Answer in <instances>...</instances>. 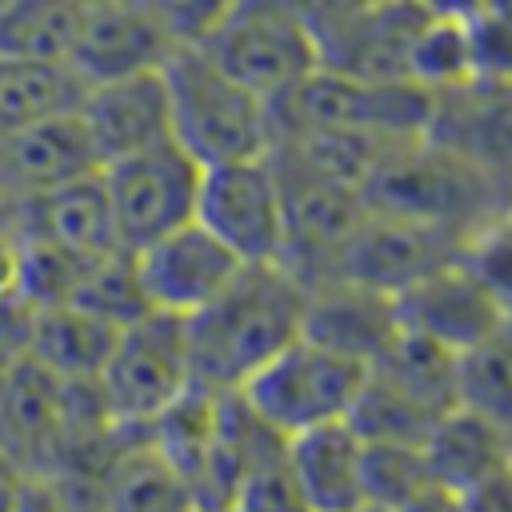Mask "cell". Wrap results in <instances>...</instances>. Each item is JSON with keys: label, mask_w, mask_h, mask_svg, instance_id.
Returning a JSON list of instances; mask_svg holds the SVG:
<instances>
[{"label": "cell", "mask_w": 512, "mask_h": 512, "mask_svg": "<svg viewBox=\"0 0 512 512\" xmlns=\"http://www.w3.org/2000/svg\"><path fill=\"white\" fill-rule=\"evenodd\" d=\"M392 304H396V324L404 332L424 336L456 356L504 324V312L480 288V280L460 264V256L404 284L392 296Z\"/></svg>", "instance_id": "cell-13"}, {"label": "cell", "mask_w": 512, "mask_h": 512, "mask_svg": "<svg viewBox=\"0 0 512 512\" xmlns=\"http://www.w3.org/2000/svg\"><path fill=\"white\" fill-rule=\"evenodd\" d=\"M84 88H88L84 76L68 60L0 52V136L76 112Z\"/></svg>", "instance_id": "cell-24"}, {"label": "cell", "mask_w": 512, "mask_h": 512, "mask_svg": "<svg viewBox=\"0 0 512 512\" xmlns=\"http://www.w3.org/2000/svg\"><path fill=\"white\" fill-rule=\"evenodd\" d=\"M468 88H512V20L484 8L464 12Z\"/></svg>", "instance_id": "cell-32"}, {"label": "cell", "mask_w": 512, "mask_h": 512, "mask_svg": "<svg viewBox=\"0 0 512 512\" xmlns=\"http://www.w3.org/2000/svg\"><path fill=\"white\" fill-rule=\"evenodd\" d=\"M348 512H392V508H380V504H356V508H348Z\"/></svg>", "instance_id": "cell-43"}, {"label": "cell", "mask_w": 512, "mask_h": 512, "mask_svg": "<svg viewBox=\"0 0 512 512\" xmlns=\"http://www.w3.org/2000/svg\"><path fill=\"white\" fill-rule=\"evenodd\" d=\"M236 0H140V8L160 24V32L180 44H200Z\"/></svg>", "instance_id": "cell-34"}, {"label": "cell", "mask_w": 512, "mask_h": 512, "mask_svg": "<svg viewBox=\"0 0 512 512\" xmlns=\"http://www.w3.org/2000/svg\"><path fill=\"white\" fill-rule=\"evenodd\" d=\"M168 88L172 140L200 164L252 160L272 148V104L212 64L196 44H180L160 64Z\"/></svg>", "instance_id": "cell-3"}, {"label": "cell", "mask_w": 512, "mask_h": 512, "mask_svg": "<svg viewBox=\"0 0 512 512\" xmlns=\"http://www.w3.org/2000/svg\"><path fill=\"white\" fill-rule=\"evenodd\" d=\"M460 264L480 280L504 316H512V208L472 228L460 244Z\"/></svg>", "instance_id": "cell-30"}, {"label": "cell", "mask_w": 512, "mask_h": 512, "mask_svg": "<svg viewBox=\"0 0 512 512\" xmlns=\"http://www.w3.org/2000/svg\"><path fill=\"white\" fill-rule=\"evenodd\" d=\"M364 364L296 336L284 344L268 364H260L236 396L252 408L256 420H264L284 440L296 432H308L316 424L348 420V408L364 384Z\"/></svg>", "instance_id": "cell-6"}, {"label": "cell", "mask_w": 512, "mask_h": 512, "mask_svg": "<svg viewBox=\"0 0 512 512\" xmlns=\"http://www.w3.org/2000/svg\"><path fill=\"white\" fill-rule=\"evenodd\" d=\"M116 332H120L116 324L92 316L88 308H80L72 300L44 304V308H32L24 356L60 380L84 384V380H96Z\"/></svg>", "instance_id": "cell-23"}, {"label": "cell", "mask_w": 512, "mask_h": 512, "mask_svg": "<svg viewBox=\"0 0 512 512\" xmlns=\"http://www.w3.org/2000/svg\"><path fill=\"white\" fill-rule=\"evenodd\" d=\"M472 8H484V12H492V16H504V20H512V0H476Z\"/></svg>", "instance_id": "cell-40"}, {"label": "cell", "mask_w": 512, "mask_h": 512, "mask_svg": "<svg viewBox=\"0 0 512 512\" xmlns=\"http://www.w3.org/2000/svg\"><path fill=\"white\" fill-rule=\"evenodd\" d=\"M436 96L412 80H368L316 68L288 96L272 100L276 128H340L384 140L424 136L432 124Z\"/></svg>", "instance_id": "cell-5"}, {"label": "cell", "mask_w": 512, "mask_h": 512, "mask_svg": "<svg viewBox=\"0 0 512 512\" xmlns=\"http://www.w3.org/2000/svg\"><path fill=\"white\" fill-rule=\"evenodd\" d=\"M428 136L476 160L512 196V88H460L436 96Z\"/></svg>", "instance_id": "cell-19"}, {"label": "cell", "mask_w": 512, "mask_h": 512, "mask_svg": "<svg viewBox=\"0 0 512 512\" xmlns=\"http://www.w3.org/2000/svg\"><path fill=\"white\" fill-rule=\"evenodd\" d=\"M456 404L480 412L512 436V316L456 356Z\"/></svg>", "instance_id": "cell-25"}, {"label": "cell", "mask_w": 512, "mask_h": 512, "mask_svg": "<svg viewBox=\"0 0 512 512\" xmlns=\"http://www.w3.org/2000/svg\"><path fill=\"white\" fill-rule=\"evenodd\" d=\"M76 116L88 132V144H92L100 168L120 156H132L140 148H152L160 140H172L168 88H164L160 68L88 84Z\"/></svg>", "instance_id": "cell-14"}, {"label": "cell", "mask_w": 512, "mask_h": 512, "mask_svg": "<svg viewBox=\"0 0 512 512\" xmlns=\"http://www.w3.org/2000/svg\"><path fill=\"white\" fill-rule=\"evenodd\" d=\"M104 512H196L192 488L148 440V432H120L100 468Z\"/></svg>", "instance_id": "cell-22"}, {"label": "cell", "mask_w": 512, "mask_h": 512, "mask_svg": "<svg viewBox=\"0 0 512 512\" xmlns=\"http://www.w3.org/2000/svg\"><path fill=\"white\" fill-rule=\"evenodd\" d=\"M136 280L152 312L192 316L212 296H220L244 268L204 224L188 220L140 248H132Z\"/></svg>", "instance_id": "cell-11"}, {"label": "cell", "mask_w": 512, "mask_h": 512, "mask_svg": "<svg viewBox=\"0 0 512 512\" xmlns=\"http://www.w3.org/2000/svg\"><path fill=\"white\" fill-rule=\"evenodd\" d=\"M392 512H464V508H460V496L456 492H448L440 484H428V488H420L412 500H404Z\"/></svg>", "instance_id": "cell-37"}, {"label": "cell", "mask_w": 512, "mask_h": 512, "mask_svg": "<svg viewBox=\"0 0 512 512\" xmlns=\"http://www.w3.org/2000/svg\"><path fill=\"white\" fill-rule=\"evenodd\" d=\"M172 48L176 44L140 8V0H84L68 64L84 76V84H96L160 68Z\"/></svg>", "instance_id": "cell-16"}, {"label": "cell", "mask_w": 512, "mask_h": 512, "mask_svg": "<svg viewBox=\"0 0 512 512\" xmlns=\"http://www.w3.org/2000/svg\"><path fill=\"white\" fill-rule=\"evenodd\" d=\"M428 468L420 444H400V440H364L360 452V488L364 504L380 508H400L412 500L420 488H428Z\"/></svg>", "instance_id": "cell-29"}, {"label": "cell", "mask_w": 512, "mask_h": 512, "mask_svg": "<svg viewBox=\"0 0 512 512\" xmlns=\"http://www.w3.org/2000/svg\"><path fill=\"white\" fill-rule=\"evenodd\" d=\"M12 224H16L20 240L56 248V252H64L80 264H92L108 252H120L100 172H88L80 180L60 184V188L16 200L12 204Z\"/></svg>", "instance_id": "cell-15"}, {"label": "cell", "mask_w": 512, "mask_h": 512, "mask_svg": "<svg viewBox=\"0 0 512 512\" xmlns=\"http://www.w3.org/2000/svg\"><path fill=\"white\" fill-rule=\"evenodd\" d=\"M460 244H464V236H456L448 228L364 208V216L352 228L332 276H344V280H356V284H368V288L396 296L416 276L456 260Z\"/></svg>", "instance_id": "cell-12"}, {"label": "cell", "mask_w": 512, "mask_h": 512, "mask_svg": "<svg viewBox=\"0 0 512 512\" xmlns=\"http://www.w3.org/2000/svg\"><path fill=\"white\" fill-rule=\"evenodd\" d=\"M284 196V252L280 264L304 284H320L336 272V260L364 216L360 188L324 176L284 152H268Z\"/></svg>", "instance_id": "cell-9"}, {"label": "cell", "mask_w": 512, "mask_h": 512, "mask_svg": "<svg viewBox=\"0 0 512 512\" xmlns=\"http://www.w3.org/2000/svg\"><path fill=\"white\" fill-rule=\"evenodd\" d=\"M420 452H424L428 480L460 496L512 464V436L500 432L480 412L452 404L432 420V428L420 440Z\"/></svg>", "instance_id": "cell-20"}, {"label": "cell", "mask_w": 512, "mask_h": 512, "mask_svg": "<svg viewBox=\"0 0 512 512\" xmlns=\"http://www.w3.org/2000/svg\"><path fill=\"white\" fill-rule=\"evenodd\" d=\"M20 356H0V392H4V384H8V376H12V364H16Z\"/></svg>", "instance_id": "cell-41"}, {"label": "cell", "mask_w": 512, "mask_h": 512, "mask_svg": "<svg viewBox=\"0 0 512 512\" xmlns=\"http://www.w3.org/2000/svg\"><path fill=\"white\" fill-rule=\"evenodd\" d=\"M0 476H16L12 464H8V456H4V448H0Z\"/></svg>", "instance_id": "cell-44"}, {"label": "cell", "mask_w": 512, "mask_h": 512, "mask_svg": "<svg viewBox=\"0 0 512 512\" xmlns=\"http://www.w3.org/2000/svg\"><path fill=\"white\" fill-rule=\"evenodd\" d=\"M196 224H204L240 264H280L284 196L276 168L264 156L208 164L196 192Z\"/></svg>", "instance_id": "cell-10"}, {"label": "cell", "mask_w": 512, "mask_h": 512, "mask_svg": "<svg viewBox=\"0 0 512 512\" xmlns=\"http://www.w3.org/2000/svg\"><path fill=\"white\" fill-rule=\"evenodd\" d=\"M460 508L464 512H512V464L488 480H480L476 488L460 492Z\"/></svg>", "instance_id": "cell-36"}, {"label": "cell", "mask_w": 512, "mask_h": 512, "mask_svg": "<svg viewBox=\"0 0 512 512\" xmlns=\"http://www.w3.org/2000/svg\"><path fill=\"white\" fill-rule=\"evenodd\" d=\"M12 512H104L100 476L84 468H52L16 476Z\"/></svg>", "instance_id": "cell-31"}, {"label": "cell", "mask_w": 512, "mask_h": 512, "mask_svg": "<svg viewBox=\"0 0 512 512\" xmlns=\"http://www.w3.org/2000/svg\"><path fill=\"white\" fill-rule=\"evenodd\" d=\"M32 304L20 292H0V356H24Z\"/></svg>", "instance_id": "cell-35"}, {"label": "cell", "mask_w": 512, "mask_h": 512, "mask_svg": "<svg viewBox=\"0 0 512 512\" xmlns=\"http://www.w3.org/2000/svg\"><path fill=\"white\" fill-rule=\"evenodd\" d=\"M424 8H432V12H468L476 0H420Z\"/></svg>", "instance_id": "cell-38"}, {"label": "cell", "mask_w": 512, "mask_h": 512, "mask_svg": "<svg viewBox=\"0 0 512 512\" xmlns=\"http://www.w3.org/2000/svg\"><path fill=\"white\" fill-rule=\"evenodd\" d=\"M68 300L80 304V308H88L92 316L116 324V328H124L128 320L152 312L148 300H144V288L136 280V264H132V252L128 248L92 260L80 272V280H76V288H72Z\"/></svg>", "instance_id": "cell-28"}, {"label": "cell", "mask_w": 512, "mask_h": 512, "mask_svg": "<svg viewBox=\"0 0 512 512\" xmlns=\"http://www.w3.org/2000/svg\"><path fill=\"white\" fill-rule=\"evenodd\" d=\"M196 48L268 104L320 68L312 28L288 0H236Z\"/></svg>", "instance_id": "cell-7"}, {"label": "cell", "mask_w": 512, "mask_h": 512, "mask_svg": "<svg viewBox=\"0 0 512 512\" xmlns=\"http://www.w3.org/2000/svg\"><path fill=\"white\" fill-rule=\"evenodd\" d=\"M344 8H372V4H388V0H336Z\"/></svg>", "instance_id": "cell-42"}, {"label": "cell", "mask_w": 512, "mask_h": 512, "mask_svg": "<svg viewBox=\"0 0 512 512\" xmlns=\"http://www.w3.org/2000/svg\"><path fill=\"white\" fill-rule=\"evenodd\" d=\"M360 200L372 212L408 216L456 236H468L496 212L512 208V196L476 160L428 132L392 144L360 180Z\"/></svg>", "instance_id": "cell-2"}, {"label": "cell", "mask_w": 512, "mask_h": 512, "mask_svg": "<svg viewBox=\"0 0 512 512\" xmlns=\"http://www.w3.org/2000/svg\"><path fill=\"white\" fill-rule=\"evenodd\" d=\"M408 80L432 96L468 88V48H464V12H432L420 20L408 64Z\"/></svg>", "instance_id": "cell-27"}, {"label": "cell", "mask_w": 512, "mask_h": 512, "mask_svg": "<svg viewBox=\"0 0 512 512\" xmlns=\"http://www.w3.org/2000/svg\"><path fill=\"white\" fill-rule=\"evenodd\" d=\"M16 504V476H0V512H12Z\"/></svg>", "instance_id": "cell-39"}, {"label": "cell", "mask_w": 512, "mask_h": 512, "mask_svg": "<svg viewBox=\"0 0 512 512\" xmlns=\"http://www.w3.org/2000/svg\"><path fill=\"white\" fill-rule=\"evenodd\" d=\"M360 452L364 440L348 420L316 424L308 432L288 436V468L312 512H348L364 504Z\"/></svg>", "instance_id": "cell-21"}, {"label": "cell", "mask_w": 512, "mask_h": 512, "mask_svg": "<svg viewBox=\"0 0 512 512\" xmlns=\"http://www.w3.org/2000/svg\"><path fill=\"white\" fill-rule=\"evenodd\" d=\"M304 284L284 264H244L200 312L184 316L192 384L236 392L260 364L300 336Z\"/></svg>", "instance_id": "cell-1"}, {"label": "cell", "mask_w": 512, "mask_h": 512, "mask_svg": "<svg viewBox=\"0 0 512 512\" xmlns=\"http://www.w3.org/2000/svg\"><path fill=\"white\" fill-rule=\"evenodd\" d=\"M236 512H312L292 468H288V440L268 448L240 480L232 504Z\"/></svg>", "instance_id": "cell-33"}, {"label": "cell", "mask_w": 512, "mask_h": 512, "mask_svg": "<svg viewBox=\"0 0 512 512\" xmlns=\"http://www.w3.org/2000/svg\"><path fill=\"white\" fill-rule=\"evenodd\" d=\"M200 164L176 144L160 140L132 156H120L100 168L104 196L112 208L120 248H140L196 216Z\"/></svg>", "instance_id": "cell-8"}, {"label": "cell", "mask_w": 512, "mask_h": 512, "mask_svg": "<svg viewBox=\"0 0 512 512\" xmlns=\"http://www.w3.org/2000/svg\"><path fill=\"white\" fill-rule=\"evenodd\" d=\"M92 388L112 428L144 432L180 392L192 388L184 316L144 312L128 320L116 332Z\"/></svg>", "instance_id": "cell-4"}, {"label": "cell", "mask_w": 512, "mask_h": 512, "mask_svg": "<svg viewBox=\"0 0 512 512\" xmlns=\"http://www.w3.org/2000/svg\"><path fill=\"white\" fill-rule=\"evenodd\" d=\"M396 332H400L396 304L380 288L332 276L304 292L300 336H308L364 368L396 340Z\"/></svg>", "instance_id": "cell-17"}, {"label": "cell", "mask_w": 512, "mask_h": 512, "mask_svg": "<svg viewBox=\"0 0 512 512\" xmlns=\"http://www.w3.org/2000/svg\"><path fill=\"white\" fill-rule=\"evenodd\" d=\"M84 0H0V52L68 60Z\"/></svg>", "instance_id": "cell-26"}, {"label": "cell", "mask_w": 512, "mask_h": 512, "mask_svg": "<svg viewBox=\"0 0 512 512\" xmlns=\"http://www.w3.org/2000/svg\"><path fill=\"white\" fill-rule=\"evenodd\" d=\"M220 512H236V508H220Z\"/></svg>", "instance_id": "cell-45"}, {"label": "cell", "mask_w": 512, "mask_h": 512, "mask_svg": "<svg viewBox=\"0 0 512 512\" xmlns=\"http://www.w3.org/2000/svg\"><path fill=\"white\" fill-rule=\"evenodd\" d=\"M88 172H100V160L76 112L0 136V192L12 204L60 188L68 180H80Z\"/></svg>", "instance_id": "cell-18"}]
</instances>
